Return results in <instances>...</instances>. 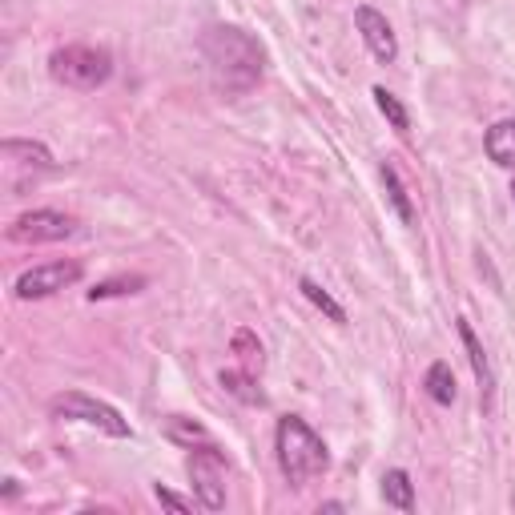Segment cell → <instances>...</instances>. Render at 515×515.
<instances>
[{
    "label": "cell",
    "instance_id": "cell-1",
    "mask_svg": "<svg viewBox=\"0 0 515 515\" xmlns=\"http://www.w3.org/2000/svg\"><path fill=\"white\" fill-rule=\"evenodd\" d=\"M202 57L210 65V81L226 97H242L262 81V45L234 25H214L202 37Z\"/></svg>",
    "mask_w": 515,
    "mask_h": 515
},
{
    "label": "cell",
    "instance_id": "cell-2",
    "mask_svg": "<svg viewBox=\"0 0 515 515\" xmlns=\"http://www.w3.org/2000/svg\"><path fill=\"white\" fill-rule=\"evenodd\" d=\"M274 451H278V467L294 487H306L314 475H322L330 467L326 443L306 427V419L298 415H282L278 431H274Z\"/></svg>",
    "mask_w": 515,
    "mask_h": 515
},
{
    "label": "cell",
    "instance_id": "cell-3",
    "mask_svg": "<svg viewBox=\"0 0 515 515\" xmlns=\"http://www.w3.org/2000/svg\"><path fill=\"white\" fill-rule=\"evenodd\" d=\"M49 73L65 89L93 93V89H101L113 77V57L105 49H93V45H61L49 57Z\"/></svg>",
    "mask_w": 515,
    "mask_h": 515
},
{
    "label": "cell",
    "instance_id": "cell-4",
    "mask_svg": "<svg viewBox=\"0 0 515 515\" xmlns=\"http://www.w3.org/2000/svg\"><path fill=\"white\" fill-rule=\"evenodd\" d=\"M49 411H53L57 419L89 423V427H97V431H105V435H113V439H129V435H133V427L121 419L117 407H109V403H101V399H93V395H85V391H65V395H57V399L49 403Z\"/></svg>",
    "mask_w": 515,
    "mask_h": 515
},
{
    "label": "cell",
    "instance_id": "cell-5",
    "mask_svg": "<svg viewBox=\"0 0 515 515\" xmlns=\"http://www.w3.org/2000/svg\"><path fill=\"white\" fill-rule=\"evenodd\" d=\"M186 471H190V483H194V495L206 511H222L226 507V459L218 447H202V451H190L186 459Z\"/></svg>",
    "mask_w": 515,
    "mask_h": 515
},
{
    "label": "cell",
    "instance_id": "cell-6",
    "mask_svg": "<svg viewBox=\"0 0 515 515\" xmlns=\"http://www.w3.org/2000/svg\"><path fill=\"white\" fill-rule=\"evenodd\" d=\"M73 282H81V262H41V266H33V270H25L21 278H17V286H13V294L21 298V302H37V298H53V294H61L65 286H73Z\"/></svg>",
    "mask_w": 515,
    "mask_h": 515
},
{
    "label": "cell",
    "instance_id": "cell-7",
    "mask_svg": "<svg viewBox=\"0 0 515 515\" xmlns=\"http://www.w3.org/2000/svg\"><path fill=\"white\" fill-rule=\"evenodd\" d=\"M77 234V222L61 210H33V214H21L13 226H9V238L13 242H25V246H41V242H65Z\"/></svg>",
    "mask_w": 515,
    "mask_h": 515
},
{
    "label": "cell",
    "instance_id": "cell-8",
    "mask_svg": "<svg viewBox=\"0 0 515 515\" xmlns=\"http://www.w3.org/2000/svg\"><path fill=\"white\" fill-rule=\"evenodd\" d=\"M355 25H359V33H363V41H367V49H371L375 61L391 65V61L399 57V37H395L391 21H387L379 9L359 5V9H355Z\"/></svg>",
    "mask_w": 515,
    "mask_h": 515
},
{
    "label": "cell",
    "instance_id": "cell-9",
    "mask_svg": "<svg viewBox=\"0 0 515 515\" xmlns=\"http://www.w3.org/2000/svg\"><path fill=\"white\" fill-rule=\"evenodd\" d=\"M455 326H459V342H463V351L471 359V371H475V383H479V403H483V411H495V371H491V359H487L483 342L475 338L467 318H459Z\"/></svg>",
    "mask_w": 515,
    "mask_h": 515
},
{
    "label": "cell",
    "instance_id": "cell-10",
    "mask_svg": "<svg viewBox=\"0 0 515 515\" xmlns=\"http://www.w3.org/2000/svg\"><path fill=\"white\" fill-rule=\"evenodd\" d=\"M483 149H487V157H491L499 169H515V117L495 121V125L487 129V137H483Z\"/></svg>",
    "mask_w": 515,
    "mask_h": 515
},
{
    "label": "cell",
    "instance_id": "cell-11",
    "mask_svg": "<svg viewBox=\"0 0 515 515\" xmlns=\"http://www.w3.org/2000/svg\"><path fill=\"white\" fill-rule=\"evenodd\" d=\"M379 178H383V190H387V202H391L395 218H399L403 226H415V206H411L407 186H403L399 174H395V165H379Z\"/></svg>",
    "mask_w": 515,
    "mask_h": 515
},
{
    "label": "cell",
    "instance_id": "cell-12",
    "mask_svg": "<svg viewBox=\"0 0 515 515\" xmlns=\"http://www.w3.org/2000/svg\"><path fill=\"white\" fill-rule=\"evenodd\" d=\"M423 391H427V399H431V403H439V407H451V403L459 399L455 371H451L447 363H431V367H427V379H423Z\"/></svg>",
    "mask_w": 515,
    "mask_h": 515
},
{
    "label": "cell",
    "instance_id": "cell-13",
    "mask_svg": "<svg viewBox=\"0 0 515 515\" xmlns=\"http://www.w3.org/2000/svg\"><path fill=\"white\" fill-rule=\"evenodd\" d=\"M383 503L387 507H399V511H415V483H411V475L403 471V467H391L387 475H383Z\"/></svg>",
    "mask_w": 515,
    "mask_h": 515
},
{
    "label": "cell",
    "instance_id": "cell-14",
    "mask_svg": "<svg viewBox=\"0 0 515 515\" xmlns=\"http://www.w3.org/2000/svg\"><path fill=\"white\" fill-rule=\"evenodd\" d=\"M0 153H5L9 161L21 157V165H37V169H53L57 165L53 153H49V145H41V141H17V137H9L5 145H0Z\"/></svg>",
    "mask_w": 515,
    "mask_h": 515
},
{
    "label": "cell",
    "instance_id": "cell-15",
    "mask_svg": "<svg viewBox=\"0 0 515 515\" xmlns=\"http://www.w3.org/2000/svg\"><path fill=\"white\" fill-rule=\"evenodd\" d=\"M371 97H375L379 113H383V117L391 121V129L407 137V129H411V113H407V105H403V101H399V97H395L391 89H383V85H375V89H371Z\"/></svg>",
    "mask_w": 515,
    "mask_h": 515
},
{
    "label": "cell",
    "instance_id": "cell-16",
    "mask_svg": "<svg viewBox=\"0 0 515 515\" xmlns=\"http://www.w3.org/2000/svg\"><path fill=\"white\" fill-rule=\"evenodd\" d=\"M145 290V274H121V278H109V282H97L89 290V302H101V298H121V294H137Z\"/></svg>",
    "mask_w": 515,
    "mask_h": 515
},
{
    "label": "cell",
    "instance_id": "cell-17",
    "mask_svg": "<svg viewBox=\"0 0 515 515\" xmlns=\"http://www.w3.org/2000/svg\"><path fill=\"white\" fill-rule=\"evenodd\" d=\"M218 383H222L234 399H242V403H262V391H254V375H250V371H222Z\"/></svg>",
    "mask_w": 515,
    "mask_h": 515
},
{
    "label": "cell",
    "instance_id": "cell-18",
    "mask_svg": "<svg viewBox=\"0 0 515 515\" xmlns=\"http://www.w3.org/2000/svg\"><path fill=\"white\" fill-rule=\"evenodd\" d=\"M298 286H302V294H306V298H310V302H314V306H318V310H322L330 322H338V326L347 322V310H342V306H338V302H334V298H330V294H326V290H322L314 278H302Z\"/></svg>",
    "mask_w": 515,
    "mask_h": 515
},
{
    "label": "cell",
    "instance_id": "cell-19",
    "mask_svg": "<svg viewBox=\"0 0 515 515\" xmlns=\"http://www.w3.org/2000/svg\"><path fill=\"white\" fill-rule=\"evenodd\" d=\"M234 355L246 363V371H250V375L262 367V342L254 338V330H246V326H242V330H234Z\"/></svg>",
    "mask_w": 515,
    "mask_h": 515
},
{
    "label": "cell",
    "instance_id": "cell-20",
    "mask_svg": "<svg viewBox=\"0 0 515 515\" xmlns=\"http://www.w3.org/2000/svg\"><path fill=\"white\" fill-rule=\"evenodd\" d=\"M169 439H178V443H210V435H206V427H198V423H190V419H169Z\"/></svg>",
    "mask_w": 515,
    "mask_h": 515
},
{
    "label": "cell",
    "instance_id": "cell-21",
    "mask_svg": "<svg viewBox=\"0 0 515 515\" xmlns=\"http://www.w3.org/2000/svg\"><path fill=\"white\" fill-rule=\"evenodd\" d=\"M153 495H157V503H165L169 511H194V499H186V495H178V491H169V487H153Z\"/></svg>",
    "mask_w": 515,
    "mask_h": 515
},
{
    "label": "cell",
    "instance_id": "cell-22",
    "mask_svg": "<svg viewBox=\"0 0 515 515\" xmlns=\"http://www.w3.org/2000/svg\"><path fill=\"white\" fill-rule=\"evenodd\" d=\"M511 202H515V182H511Z\"/></svg>",
    "mask_w": 515,
    "mask_h": 515
}]
</instances>
